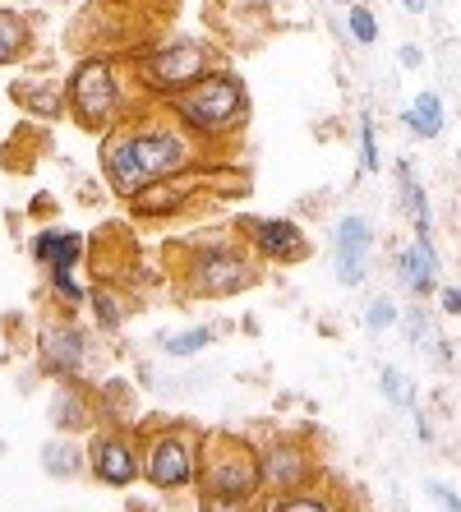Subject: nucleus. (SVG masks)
Masks as SVG:
<instances>
[{"mask_svg":"<svg viewBox=\"0 0 461 512\" xmlns=\"http://www.w3.org/2000/svg\"><path fill=\"white\" fill-rule=\"evenodd\" d=\"M14 97H19V102H24L28 111H33V116H60V107H65V97H70V88L65 84H56V79H37V84H19L14 88Z\"/></svg>","mask_w":461,"mask_h":512,"instance_id":"17","label":"nucleus"},{"mask_svg":"<svg viewBox=\"0 0 461 512\" xmlns=\"http://www.w3.org/2000/svg\"><path fill=\"white\" fill-rule=\"evenodd\" d=\"M42 466H47L51 476H79V448H70V443H47Z\"/></svg>","mask_w":461,"mask_h":512,"instance_id":"24","label":"nucleus"},{"mask_svg":"<svg viewBox=\"0 0 461 512\" xmlns=\"http://www.w3.org/2000/svg\"><path fill=\"white\" fill-rule=\"evenodd\" d=\"M185 203H190V185L166 176V180H153V185H143V190L134 194V213L139 217H176Z\"/></svg>","mask_w":461,"mask_h":512,"instance_id":"13","label":"nucleus"},{"mask_svg":"<svg viewBox=\"0 0 461 512\" xmlns=\"http://www.w3.org/2000/svg\"><path fill=\"white\" fill-rule=\"evenodd\" d=\"M434 240H420L415 236V245H406L402 254H397V277H402L406 291H415V296H429L434 291Z\"/></svg>","mask_w":461,"mask_h":512,"instance_id":"12","label":"nucleus"},{"mask_svg":"<svg viewBox=\"0 0 461 512\" xmlns=\"http://www.w3.org/2000/svg\"><path fill=\"white\" fill-rule=\"evenodd\" d=\"M42 365L51 374H74L83 365V333L79 328H51L42 337Z\"/></svg>","mask_w":461,"mask_h":512,"instance_id":"14","label":"nucleus"},{"mask_svg":"<svg viewBox=\"0 0 461 512\" xmlns=\"http://www.w3.org/2000/svg\"><path fill=\"white\" fill-rule=\"evenodd\" d=\"M166 111H171L180 130H190L199 143L231 139L249 120V88L236 70H213L203 74L199 84L166 97Z\"/></svg>","mask_w":461,"mask_h":512,"instance_id":"2","label":"nucleus"},{"mask_svg":"<svg viewBox=\"0 0 461 512\" xmlns=\"http://www.w3.org/2000/svg\"><path fill=\"white\" fill-rule=\"evenodd\" d=\"M93 305H97V323H102V328H120V305L111 291H97Z\"/></svg>","mask_w":461,"mask_h":512,"instance_id":"30","label":"nucleus"},{"mask_svg":"<svg viewBox=\"0 0 461 512\" xmlns=\"http://www.w3.org/2000/svg\"><path fill=\"white\" fill-rule=\"evenodd\" d=\"M379 383H383V397H388V402H397V406H411V383H406L402 374L392 370V365L379 374Z\"/></svg>","mask_w":461,"mask_h":512,"instance_id":"26","label":"nucleus"},{"mask_svg":"<svg viewBox=\"0 0 461 512\" xmlns=\"http://www.w3.org/2000/svg\"><path fill=\"white\" fill-rule=\"evenodd\" d=\"M199 512H263V494H203Z\"/></svg>","mask_w":461,"mask_h":512,"instance_id":"21","label":"nucleus"},{"mask_svg":"<svg viewBox=\"0 0 461 512\" xmlns=\"http://www.w3.org/2000/svg\"><path fill=\"white\" fill-rule=\"evenodd\" d=\"M272 512H342V503L332 494H309V489H296V494H282L272 503Z\"/></svg>","mask_w":461,"mask_h":512,"instance_id":"20","label":"nucleus"},{"mask_svg":"<svg viewBox=\"0 0 461 512\" xmlns=\"http://www.w3.org/2000/svg\"><path fill=\"white\" fill-rule=\"evenodd\" d=\"M125 107V93H120V70L111 60H83L70 79V111L79 116V125L88 130H107L111 120Z\"/></svg>","mask_w":461,"mask_h":512,"instance_id":"6","label":"nucleus"},{"mask_svg":"<svg viewBox=\"0 0 461 512\" xmlns=\"http://www.w3.org/2000/svg\"><path fill=\"white\" fill-rule=\"evenodd\" d=\"M369 245H374L369 222L360 213H346L342 222H337V282H342V286H360V282H365Z\"/></svg>","mask_w":461,"mask_h":512,"instance_id":"11","label":"nucleus"},{"mask_svg":"<svg viewBox=\"0 0 461 512\" xmlns=\"http://www.w3.org/2000/svg\"><path fill=\"white\" fill-rule=\"evenodd\" d=\"M337 5H355V0H337Z\"/></svg>","mask_w":461,"mask_h":512,"instance_id":"35","label":"nucleus"},{"mask_svg":"<svg viewBox=\"0 0 461 512\" xmlns=\"http://www.w3.org/2000/svg\"><path fill=\"white\" fill-rule=\"evenodd\" d=\"M240 236L249 240V250L268 263L309 259V236L296 222H286V217H249V222H240Z\"/></svg>","mask_w":461,"mask_h":512,"instance_id":"8","label":"nucleus"},{"mask_svg":"<svg viewBox=\"0 0 461 512\" xmlns=\"http://www.w3.org/2000/svg\"><path fill=\"white\" fill-rule=\"evenodd\" d=\"M83 254V236L79 231H42L33 240V259L47 268H74Z\"/></svg>","mask_w":461,"mask_h":512,"instance_id":"15","label":"nucleus"},{"mask_svg":"<svg viewBox=\"0 0 461 512\" xmlns=\"http://www.w3.org/2000/svg\"><path fill=\"white\" fill-rule=\"evenodd\" d=\"M217 70V51L213 42L199 37H180V42H157L143 56H134V84L153 97H176L180 88L199 84L203 74Z\"/></svg>","mask_w":461,"mask_h":512,"instance_id":"3","label":"nucleus"},{"mask_svg":"<svg viewBox=\"0 0 461 512\" xmlns=\"http://www.w3.org/2000/svg\"><path fill=\"white\" fill-rule=\"evenodd\" d=\"M28 42H33V28H28L24 14L0 10V65H10V60L24 56Z\"/></svg>","mask_w":461,"mask_h":512,"instance_id":"19","label":"nucleus"},{"mask_svg":"<svg viewBox=\"0 0 461 512\" xmlns=\"http://www.w3.org/2000/svg\"><path fill=\"white\" fill-rule=\"evenodd\" d=\"M213 328H190V333H176V337H166L162 351L166 356H194V351H203V346H213Z\"/></svg>","mask_w":461,"mask_h":512,"instance_id":"23","label":"nucleus"},{"mask_svg":"<svg viewBox=\"0 0 461 512\" xmlns=\"http://www.w3.org/2000/svg\"><path fill=\"white\" fill-rule=\"evenodd\" d=\"M365 323H369V333L392 328V323H397V305H392V300H374V305H369V314H365Z\"/></svg>","mask_w":461,"mask_h":512,"instance_id":"28","label":"nucleus"},{"mask_svg":"<svg viewBox=\"0 0 461 512\" xmlns=\"http://www.w3.org/2000/svg\"><path fill=\"white\" fill-rule=\"evenodd\" d=\"M397 176H402V208H406V217H411V227H415V236L420 240H429V199H425V185L411 176V167H397Z\"/></svg>","mask_w":461,"mask_h":512,"instance_id":"18","label":"nucleus"},{"mask_svg":"<svg viewBox=\"0 0 461 512\" xmlns=\"http://www.w3.org/2000/svg\"><path fill=\"white\" fill-rule=\"evenodd\" d=\"M259 471H263V489L268 494H296L314 480V462L300 443H272L259 453Z\"/></svg>","mask_w":461,"mask_h":512,"instance_id":"9","label":"nucleus"},{"mask_svg":"<svg viewBox=\"0 0 461 512\" xmlns=\"http://www.w3.org/2000/svg\"><path fill=\"white\" fill-rule=\"evenodd\" d=\"M402 5H406V10H411V14H425V5H429V0H402Z\"/></svg>","mask_w":461,"mask_h":512,"instance_id":"34","label":"nucleus"},{"mask_svg":"<svg viewBox=\"0 0 461 512\" xmlns=\"http://www.w3.org/2000/svg\"><path fill=\"white\" fill-rule=\"evenodd\" d=\"M194 134L180 130V125H166V120H148V125H125L107 139L102 148V171H107L111 190L134 199L143 185L166 180L176 171L194 167Z\"/></svg>","mask_w":461,"mask_h":512,"instance_id":"1","label":"nucleus"},{"mask_svg":"<svg viewBox=\"0 0 461 512\" xmlns=\"http://www.w3.org/2000/svg\"><path fill=\"white\" fill-rule=\"evenodd\" d=\"M88 462H93L97 480L111 489H125L139 480V453L125 434H97L93 448H88Z\"/></svg>","mask_w":461,"mask_h":512,"instance_id":"10","label":"nucleus"},{"mask_svg":"<svg viewBox=\"0 0 461 512\" xmlns=\"http://www.w3.org/2000/svg\"><path fill=\"white\" fill-rule=\"evenodd\" d=\"M360 162L365 171H379V134H374V120H360Z\"/></svg>","mask_w":461,"mask_h":512,"instance_id":"25","label":"nucleus"},{"mask_svg":"<svg viewBox=\"0 0 461 512\" xmlns=\"http://www.w3.org/2000/svg\"><path fill=\"white\" fill-rule=\"evenodd\" d=\"M199 453L203 443L185 429H166L148 443V457H143V471L157 489H190L199 485Z\"/></svg>","mask_w":461,"mask_h":512,"instance_id":"7","label":"nucleus"},{"mask_svg":"<svg viewBox=\"0 0 461 512\" xmlns=\"http://www.w3.org/2000/svg\"><path fill=\"white\" fill-rule=\"evenodd\" d=\"M429 494H434V499L443 503V508H448V512H461V499H457V494H452L448 485H429Z\"/></svg>","mask_w":461,"mask_h":512,"instance_id":"31","label":"nucleus"},{"mask_svg":"<svg viewBox=\"0 0 461 512\" xmlns=\"http://www.w3.org/2000/svg\"><path fill=\"white\" fill-rule=\"evenodd\" d=\"M402 125L415 134V139H434L443 130V97L438 93H420L411 107L402 111Z\"/></svg>","mask_w":461,"mask_h":512,"instance_id":"16","label":"nucleus"},{"mask_svg":"<svg viewBox=\"0 0 461 512\" xmlns=\"http://www.w3.org/2000/svg\"><path fill=\"white\" fill-rule=\"evenodd\" d=\"M51 416H56V425L70 429V425H79V420H83V402H79L74 393H60V397H56V411H51Z\"/></svg>","mask_w":461,"mask_h":512,"instance_id":"27","label":"nucleus"},{"mask_svg":"<svg viewBox=\"0 0 461 512\" xmlns=\"http://www.w3.org/2000/svg\"><path fill=\"white\" fill-rule=\"evenodd\" d=\"M51 282H56V291L65 296V305H79L83 300V286L74 282V268H51Z\"/></svg>","mask_w":461,"mask_h":512,"instance_id":"29","label":"nucleus"},{"mask_svg":"<svg viewBox=\"0 0 461 512\" xmlns=\"http://www.w3.org/2000/svg\"><path fill=\"white\" fill-rule=\"evenodd\" d=\"M346 28H351V37L360 42V47H374V42H379V19H374V10H369L365 0H355V5H351Z\"/></svg>","mask_w":461,"mask_h":512,"instance_id":"22","label":"nucleus"},{"mask_svg":"<svg viewBox=\"0 0 461 512\" xmlns=\"http://www.w3.org/2000/svg\"><path fill=\"white\" fill-rule=\"evenodd\" d=\"M365 5H369V0H365Z\"/></svg>","mask_w":461,"mask_h":512,"instance_id":"36","label":"nucleus"},{"mask_svg":"<svg viewBox=\"0 0 461 512\" xmlns=\"http://www.w3.org/2000/svg\"><path fill=\"white\" fill-rule=\"evenodd\" d=\"M199 485H203V494H263L259 453H249V443L226 439V434L203 439Z\"/></svg>","mask_w":461,"mask_h":512,"instance_id":"5","label":"nucleus"},{"mask_svg":"<svg viewBox=\"0 0 461 512\" xmlns=\"http://www.w3.org/2000/svg\"><path fill=\"white\" fill-rule=\"evenodd\" d=\"M443 310L461 314V286H448V291H443Z\"/></svg>","mask_w":461,"mask_h":512,"instance_id":"32","label":"nucleus"},{"mask_svg":"<svg viewBox=\"0 0 461 512\" xmlns=\"http://www.w3.org/2000/svg\"><path fill=\"white\" fill-rule=\"evenodd\" d=\"M259 282V263L236 240H213L185 263V286L194 296H236Z\"/></svg>","mask_w":461,"mask_h":512,"instance_id":"4","label":"nucleus"},{"mask_svg":"<svg viewBox=\"0 0 461 512\" xmlns=\"http://www.w3.org/2000/svg\"><path fill=\"white\" fill-rule=\"evenodd\" d=\"M402 65H411V70H415V65H420V51H415V47H402Z\"/></svg>","mask_w":461,"mask_h":512,"instance_id":"33","label":"nucleus"}]
</instances>
